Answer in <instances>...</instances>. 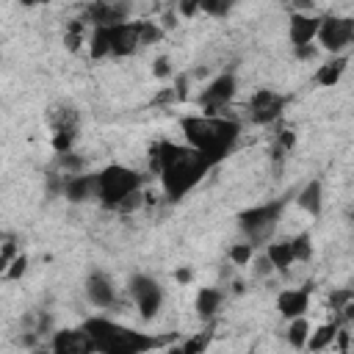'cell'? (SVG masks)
Instances as JSON below:
<instances>
[{
  "instance_id": "ac0fdd59",
  "label": "cell",
  "mask_w": 354,
  "mask_h": 354,
  "mask_svg": "<svg viewBox=\"0 0 354 354\" xmlns=\"http://www.w3.org/2000/svg\"><path fill=\"white\" fill-rule=\"evenodd\" d=\"M346 66H348V58L346 55H332L329 61H324L318 69H315V83L318 86H324V88H332L340 77H343V72H346Z\"/></svg>"
},
{
  "instance_id": "6da1fadb",
  "label": "cell",
  "mask_w": 354,
  "mask_h": 354,
  "mask_svg": "<svg viewBox=\"0 0 354 354\" xmlns=\"http://www.w3.org/2000/svg\"><path fill=\"white\" fill-rule=\"evenodd\" d=\"M149 169L160 177L166 199L180 202L216 169V163H210L202 152L191 149L188 144H174L163 138L149 147Z\"/></svg>"
},
{
  "instance_id": "1f68e13d",
  "label": "cell",
  "mask_w": 354,
  "mask_h": 354,
  "mask_svg": "<svg viewBox=\"0 0 354 354\" xmlns=\"http://www.w3.org/2000/svg\"><path fill=\"white\" fill-rule=\"evenodd\" d=\"M28 271V254H19L11 266H8V271L3 274V279H8V282H14V279H19L22 274Z\"/></svg>"
},
{
  "instance_id": "7a4b0ae2",
  "label": "cell",
  "mask_w": 354,
  "mask_h": 354,
  "mask_svg": "<svg viewBox=\"0 0 354 354\" xmlns=\"http://www.w3.org/2000/svg\"><path fill=\"white\" fill-rule=\"evenodd\" d=\"M180 133L185 144L202 152L210 163H221L238 144L241 124L227 116H205V113H185L180 116Z\"/></svg>"
},
{
  "instance_id": "277c9868",
  "label": "cell",
  "mask_w": 354,
  "mask_h": 354,
  "mask_svg": "<svg viewBox=\"0 0 354 354\" xmlns=\"http://www.w3.org/2000/svg\"><path fill=\"white\" fill-rule=\"evenodd\" d=\"M141 183H144V177L136 169H130L124 163H111L97 174V199L102 207L119 213V207L133 194L141 191Z\"/></svg>"
},
{
  "instance_id": "60d3db41",
  "label": "cell",
  "mask_w": 354,
  "mask_h": 354,
  "mask_svg": "<svg viewBox=\"0 0 354 354\" xmlns=\"http://www.w3.org/2000/svg\"><path fill=\"white\" fill-rule=\"evenodd\" d=\"M340 318H343V321H354V299L340 310Z\"/></svg>"
},
{
  "instance_id": "8d00e7d4",
  "label": "cell",
  "mask_w": 354,
  "mask_h": 354,
  "mask_svg": "<svg viewBox=\"0 0 354 354\" xmlns=\"http://www.w3.org/2000/svg\"><path fill=\"white\" fill-rule=\"evenodd\" d=\"M293 144H296V133H293V130H279L277 149H279V152H288V149H293Z\"/></svg>"
},
{
  "instance_id": "5bb4252c",
  "label": "cell",
  "mask_w": 354,
  "mask_h": 354,
  "mask_svg": "<svg viewBox=\"0 0 354 354\" xmlns=\"http://www.w3.org/2000/svg\"><path fill=\"white\" fill-rule=\"evenodd\" d=\"M310 290L313 285H304V288H285L279 296H277V310L285 321H293V318H301L310 307Z\"/></svg>"
},
{
  "instance_id": "ab89813d",
  "label": "cell",
  "mask_w": 354,
  "mask_h": 354,
  "mask_svg": "<svg viewBox=\"0 0 354 354\" xmlns=\"http://www.w3.org/2000/svg\"><path fill=\"white\" fill-rule=\"evenodd\" d=\"M174 25H177V11L171 8V11H166V14H163V30H171Z\"/></svg>"
},
{
  "instance_id": "e0dca14e",
  "label": "cell",
  "mask_w": 354,
  "mask_h": 354,
  "mask_svg": "<svg viewBox=\"0 0 354 354\" xmlns=\"http://www.w3.org/2000/svg\"><path fill=\"white\" fill-rule=\"evenodd\" d=\"M61 194L75 205L97 196V174H69V177H64Z\"/></svg>"
},
{
  "instance_id": "f546056e",
  "label": "cell",
  "mask_w": 354,
  "mask_h": 354,
  "mask_svg": "<svg viewBox=\"0 0 354 354\" xmlns=\"http://www.w3.org/2000/svg\"><path fill=\"white\" fill-rule=\"evenodd\" d=\"M210 335H213V332H210V329H205L202 335L188 337V340L180 346V348H183V354H202V351L207 348V343H210Z\"/></svg>"
},
{
  "instance_id": "9a60e30c",
  "label": "cell",
  "mask_w": 354,
  "mask_h": 354,
  "mask_svg": "<svg viewBox=\"0 0 354 354\" xmlns=\"http://www.w3.org/2000/svg\"><path fill=\"white\" fill-rule=\"evenodd\" d=\"M111 41H113V55L116 58H124V55H133L138 47H141V39H138V19L133 22H122V25H111Z\"/></svg>"
},
{
  "instance_id": "cb8c5ba5",
  "label": "cell",
  "mask_w": 354,
  "mask_h": 354,
  "mask_svg": "<svg viewBox=\"0 0 354 354\" xmlns=\"http://www.w3.org/2000/svg\"><path fill=\"white\" fill-rule=\"evenodd\" d=\"M83 39H86V22H83V19H72V22L66 25V33H64V44H66V50H69V53L80 50Z\"/></svg>"
},
{
  "instance_id": "2e32d148",
  "label": "cell",
  "mask_w": 354,
  "mask_h": 354,
  "mask_svg": "<svg viewBox=\"0 0 354 354\" xmlns=\"http://www.w3.org/2000/svg\"><path fill=\"white\" fill-rule=\"evenodd\" d=\"M293 202H296L307 216L318 218V216H321V210H324V183H321L318 177L307 180V183L293 194Z\"/></svg>"
},
{
  "instance_id": "d6a6232c",
  "label": "cell",
  "mask_w": 354,
  "mask_h": 354,
  "mask_svg": "<svg viewBox=\"0 0 354 354\" xmlns=\"http://www.w3.org/2000/svg\"><path fill=\"white\" fill-rule=\"evenodd\" d=\"M174 11H177V17H194V14H199V0H183V3H177L174 6Z\"/></svg>"
},
{
  "instance_id": "44dd1931",
  "label": "cell",
  "mask_w": 354,
  "mask_h": 354,
  "mask_svg": "<svg viewBox=\"0 0 354 354\" xmlns=\"http://www.w3.org/2000/svg\"><path fill=\"white\" fill-rule=\"evenodd\" d=\"M221 301H224V293L218 288H199L196 290V315L199 318H213L218 310H221Z\"/></svg>"
},
{
  "instance_id": "4fadbf2b",
  "label": "cell",
  "mask_w": 354,
  "mask_h": 354,
  "mask_svg": "<svg viewBox=\"0 0 354 354\" xmlns=\"http://www.w3.org/2000/svg\"><path fill=\"white\" fill-rule=\"evenodd\" d=\"M318 30H321V17L301 14V11H290V19H288V39H290L293 47L313 44V41L318 39Z\"/></svg>"
},
{
  "instance_id": "7402d4cb",
  "label": "cell",
  "mask_w": 354,
  "mask_h": 354,
  "mask_svg": "<svg viewBox=\"0 0 354 354\" xmlns=\"http://www.w3.org/2000/svg\"><path fill=\"white\" fill-rule=\"evenodd\" d=\"M337 335H340V321L321 324L318 329H313V335H310V340H307V348H310V351H324L326 346L335 343Z\"/></svg>"
},
{
  "instance_id": "8fae6325",
  "label": "cell",
  "mask_w": 354,
  "mask_h": 354,
  "mask_svg": "<svg viewBox=\"0 0 354 354\" xmlns=\"http://www.w3.org/2000/svg\"><path fill=\"white\" fill-rule=\"evenodd\" d=\"M86 299L94 307H100V310H111L116 304V285H113V279L105 271L94 268L86 277Z\"/></svg>"
},
{
  "instance_id": "d590c367",
  "label": "cell",
  "mask_w": 354,
  "mask_h": 354,
  "mask_svg": "<svg viewBox=\"0 0 354 354\" xmlns=\"http://www.w3.org/2000/svg\"><path fill=\"white\" fill-rule=\"evenodd\" d=\"M354 299V290H335L332 296H329V301H332V310H343L348 301Z\"/></svg>"
},
{
  "instance_id": "ee69618b",
  "label": "cell",
  "mask_w": 354,
  "mask_h": 354,
  "mask_svg": "<svg viewBox=\"0 0 354 354\" xmlns=\"http://www.w3.org/2000/svg\"><path fill=\"white\" fill-rule=\"evenodd\" d=\"M351 218H354V216H351Z\"/></svg>"
},
{
  "instance_id": "d4e9b609",
  "label": "cell",
  "mask_w": 354,
  "mask_h": 354,
  "mask_svg": "<svg viewBox=\"0 0 354 354\" xmlns=\"http://www.w3.org/2000/svg\"><path fill=\"white\" fill-rule=\"evenodd\" d=\"M163 36H166L163 25H158V22H152V19H138V39H141V47H144V44H155V41H160Z\"/></svg>"
},
{
  "instance_id": "ffe728a7",
  "label": "cell",
  "mask_w": 354,
  "mask_h": 354,
  "mask_svg": "<svg viewBox=\"0 0 354 354\" xmlns=\"http://www.w3.org/2000/svg\"><path fill=\"white\" fill-rule=\"evenodd\" d=\"M266 257L271 260L274 271H279V274H288V268L296 263V254H293V243H290V241L268 243V246H266Z\"/></svg>"
},
{
  "instance_id": "74e56055",
  "label": "cell",
  "mask_w": 354,
  "mask_h": 354,
  "mask_svg": "<svg viewBox=\"0 0 354 354\" xmlns=\"http://www.w3.org/2000/svg\"><path fill=\"white\" fill-rule=\"evenodd\" d=\"M293 53H296L299 61H313L318 55V47L315 44H304V47H293Z\"/></svg>"
},
{
  "instance_id": "603a6c76",
  "label": "cell",
  "mask_w": 354,
  "mask_h": 354,
  "mask_svg": "<svg viewBox=\"0 0 354 354\" xmlns=\"http://www.w3.org/2000/svg\"><path fill=\"white\" fill-rule=\"evenodd\" d=\"M310 335H313V329H310V321L301 315V318H293V321H288V332H285V337H288V343L293 346V348H307V340H310Z\"/></svg>"
},
{
  "instance_id": "4316f807",
  "label": "cell",
  "mask_w": 354,
  "mask_h": 354,
  "mask_svg": "<svg viewBox=\"0 0 354 354\" xmlns=\"http://www.w3.org/2000/svg\"><path fill=\"white\" fill-rule=\"evenodd\" d=\"M227 254H230L232 266H249L252 257H254V243H249V241H243V243H232Z\"/></svg>"
},
{
  "instance_id": "b9f144b4",
  "label": "cell",
  "mask_w": 354,
  "mask_h": 354,
  "mask_svg": "<svg viewBox=\"0 0 354 354\" xmlns=\"http://www.w3.org/2000/svg\"><path fill=\"white\" fill-rule=\"evenodd\" d=\"M174 277H177V282H191V271L188 268H177Z\"/></svg>"
},
{
  "instance_id": "30bf717a",
  "label": "cell",
  "mask_w": 354,
  "mask_h": 354,
  "mask_svg": "<svg viewBox=\"0 0 354 354\" xmlns=\"http://www.w3.org/2000/svg\"><path fill=\"white\" fill-rule=\"evenodd\" d=\"M83 22H88L91 28L130 22V6L127 3H91L83 8Z\"/></svg>"
},
{
  "instance_id": "4dcf8cb0",
  "label": "cell",
  "mask_w": 354,
  "mask_h": 354,
  "mask_svg": "<svg viewBox=\"0 0 354 354\" xmlns=\"http://www.w3.org/2000/svg\"><path fill=\"white\" fill-rule=\"evenodd\" d=\"M58 166L66 171V177L69 174H80V169H83V160L75 155V152H66V155H58Z\"/></svg>"
},
{
  "instance_id": "3957f363",
  "label": "cell",
  "mask_w": 354,
  "mask_h": 354,
  "mask_svg": "<svg viewBox=\"0 0 354 354\" xmlns=\"http://www.w3.org/2000/svg\"><path fill=\"white\" fill-rule=\"evenodd\" d=\"M83 332L91 337L97 354H149L174 340V335H149L141 329H130L105 315H91L83 321Z\"/></svg>"
},
{
  "instance_id": "e575fe53",
  "label": "cell",
  "mask_w": 354,
  "mask_h": 354,
  "mask_svg": "<svg viewBox=\"0 0 354 354\" xmlns=\"http://www.w3.org/2000/svg\"><path fill=\"white\" fill-rule=\"evenodd\" d=\"M271 274H274L271 260H268L266 254H260V257L254 260V277H257V279H263V277H271Z\"/></svg>"
},
{
  "instance_id": "d6986e66",
  "label": "cell",
  "mask_w": 354,
  "mask_h": 354,
  "mask_svg": "<svg viewBox=\"0 0 354 354\" xmlns=\"http://www.w3.org/2000/svg\"><path fill=\"white\" fill-rule=\"evenodd\" d=\"M88 55L94 61L113 55V41H111V25H100L88 30Z\"/></svg>"
},
{
  "instance_id": "f1b7e54d",
  "label": "cell",
  "mask_w": 354,
  "mask_h": 354,
  "mask_svg": "<svg viewBox=\"0 0 354 354\" xmlns=\"http://www.w3.org/2000/svg\"><path fill=\"white\" fill-rule=\"evenodd\" d=\"M199 11L210 17H227L232 11V0H199Z\"/></svg>"
},
{
  "instance_id": "484cf974",
  "label": "cell",
  "mask_w": 354,
  "mask_h": 354,
  "mask_svg": "<svg viewBox=\"0 0 354 354\" xmlns=\"http://www.w3.org/2000/svg\"><path fill=\"white\" fill-rule=\"evenodd\" d=\"M290 243H293L296 263H310V260H313V238H310V232H299V235H293Z\"/></svg>"
},
{
  "instance_id": "8992f818",
  "label": "cell",
  "mask_w": 354,
  "mask_h": 354,
  "mask_svg": "<svg viewBox=\"0 0 354 354\" xmlns=\"http://www.w3.org/2000/svg\"><path fill=\"white\" fill-rule=\"evenodd\" d=\"M235 91H238V80H235V75L227 69V72H221V75H216L202 91H199V113H205V116H221V111L232 102V97H235Z\"/></svg>"
},
{
  "instance_id": "7c38bea8",
  "label": "cell",
  "mask_w": 354,
  "mask_h": 354,
  "mask_svg": "<svg viewBox=\"0 0 354 354\" xmlns=\"http://www.w3.org/2000/svg\"><path fill=\"white\" fill-rule=\"evenodd\" d=\"M50 351L53 354H97L91 337L80 329H61V332H53V343H50Z\"/></svg>"
},
{
  "instance_id": "f35d334b",
  "label": "cell",
  "mask_w": 354,
  "mask_h": 354,
  "mask_svg": "<svg viewBox=\"0 0 354 354\" xmlns=\"http://www.w3.org/2000/svg\"><path fill=\"white\" fill-rule=\"evenodd\" d=\"M174 91H177V100H180V102L188 97V75H180V77H177V83H174Z\"/></svg>"
},
{
  "instance_id": "836d02e7",
  "label": "cell",
  "mask_w": 354,
  "mask_h": 354,
  "mask_svg": "<svg viewBox=\"0 0 354 354\" xmlns=\"http://www.w3.org/2000/svg\"><path fill=\"white\" fill-rule=\"evenodd\" d=\"M152 75H155V77H169V75H171V64H169L166 55H158V58L152 61Z\"/></svg>"
},
{
  "instance_id": "9c48e42d",
  "label": "cell",
  "mask_w": 354,
  "mask_h": 354,
  "mask_svg": "<svg viewBox=\"0 0 354 354\" xmlns=\"http://www.w3.org/2000/svg\"><path fill=\"white\" fill-rule=\"evenodd\" d=\"M285 105H288V97H285V94H279V91H274V88H257V91L249 97L246 111H249V119H252L254 124H274V122L282 116Z\"/></svg>"
},
{
  "instance_id": "ba28073f",
  "label": "cell",
  "mask_w": 354,
  "mask_h": 354,
  "mask_svg": "<svg viewBox=\"0 0 354 354\" xmlns=\"http://www.w3.org/2000/svg\"><path fill=\"white\" fill-rule=\"evenodd\" d=\"M315 41L326 53L340 55L354 41V19L351 17H337V14L321 17V30H318V39Z\"/></svg>"
},
{
  "instance_id": "5b68a950",
  "label": "cell",
  "mask_w": 354,
  "mask_h": 354,
  "mask_svg": "<svg viewBox=\"0 0 354 354\" xmlns=\"http://www.w3.org/2000/svg\"><path fill=\"white\" fill-rule=\"evenodd\" d=\"M288 202H290V196H277V199H268V202H260L254 207L241 210L238 213V230L243 232V238L249 243H254V246L271 243Z\"/></svg>"
},
{
  "instance_id": "83f0119b",
  "label": "cell",
  "mask_w": 354,
  "mask_h": 354,
  "mask_svg": "<svg viewBox=\"0 0 354 354\" xmlns=\"http://www.w3.org/2000/svg\"><path fill=\"white\" fill-rule=\"evenodd\" d=\"M19 254H22V252H17V241H14V235H6V238H3V252H0V274H6L8 266H11Z\"/></svg>"
},
{
  "instance_id": "52a82bcc",
  "label": "cell",
  "mask_w": 354,
  "mask_h": 354,
  "mask_svg": "<svg viewBox=\"0 0 354 354\" xmlns=\"http://www.w3.org/2000/svg\"><path fill=\"white\" fill-rule=\"evenodd\" d=\"M127 290L136 301V310L144 321H152L160 307H163V288L158 279H152L149 274H133L127 282Z\"/></svg>"
},
{
  "instance_id": "7bdbcfd3",
  "label": "cell",
  "mask_w": 354,
  "mask_h": 354,
  "mask_svg": "<svg viewBox=\"0 0 354 354\" xmlns=\"http://www.w3.org/2000/svg\"><path fill=\"white\" fill-rule=\"evenodd\" d=\"M30 354H53V351H50V348H33Z\"/></svg>"
}]
</instances>
